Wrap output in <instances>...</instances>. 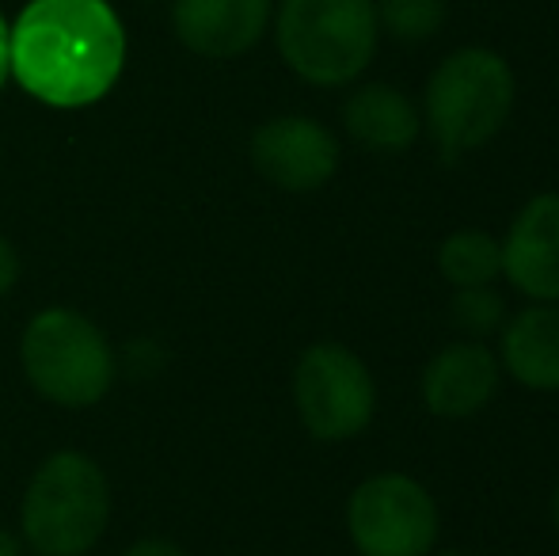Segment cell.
Masks as SVG:
<instances>
[{
	"label": "cell",
	"instance_id": "cell-1",
	"mask_svg": "<svg viewBox=\"0 0 559 556\" xmlns=\"http://www.w3.org/2000/svg\"><path fill=\"white\" fill-rule=\"evenodd\" d=\"M126 66V31L107 0H31L12 23V76L46 107L99 104Z\"/></svg>",
	"mask_w": 559,
	"mask_h": 556
},
{
	"label": "cell",
	"instance_id": "cell-2",
	"mask_svg": "<svg viewBox=\"0 0 559 556\" xmlns=\"http://www.w3.org/2000/svg\"><path fill=\"white\" fill-rule=\"evenodd\" d=\"M514 104L518 76L510 61L491 46H461L438 61L423 88V134H430L445 164H456L507 130Z\"/></svg>",
	"mask_w": 559,
	"mask_h": 556
},
{
	"label": "cell",
	"instance_id": "cell-3",
	"mask_svg": "<svg viewBox=\"0 0 559 556\" xmlns=\"http://www.w3.org/2000/svg\"><path fill=\"white\" fill-rule=\"evenodd\" d=\"M111 522V484L99 461L58 450L35 469L20 504L23 542L38 556H84Z\"/></svg>",
	"mask_w": 559,
	"mask_h": 556
},
{
	"label": "cell",
	"instance_id": "cell-4",
	"mask_svg": "<svg viewBox=\"0 0 559 556\" xmlns=\"http://www.w3.org/2000/svg\"><path fill=\"white\" fill-rule=\"evenodd\" d=\"M274 43L289 73L317 88H346L373 66L381 27L373 0H282Z\"/></svg>",
	"mask_w": 559,
	"mask_h": 556
},
{
	"label": "cell",
	"instance_id": "cell-5",
	"mask_svg": "<svg viewBox=\"0 0 559 556\" xmlns=\"http://www.w3.org/2000/svg\"><path fill=\"white\" fill-rule=\"evenodd\" d=\"M20 363L38 397L61 409H92L115 386V347L84 312L50 305L23 328Z\"/></svg>",
	"mask_w": 559,
	"mask_h": 556
},
{
	"label": "cell",
	"instance_id": "cell-6",
	"mask_svg": "<svg viewBox=\"0 0 559 556\" xmlns=\"http://www.w3.org/2000/svg\"><path fill=\"white\" fill-rule=\"evenodd\" d=\"M294 409L317 442H350L377 416V381L346 343H309L294 366Z\"/></svg>",
	"mask_w": 559,
	"mask_h": 556
},
{
	"label": "cell",
	"instance_id": "cell-7",
	"mask_svg": "<svg viewBox=\"0 0 559 556\" xmlns=\"http://www.w3.org/2000/svg\"><path fill=\"white\" fill-rule=\"evenodd\" d=\"M346 534L358 556H427L438 549L442 511L423 481L384 469L350 492Z\"/></svg>",
	"mask_w": 559,
	"mask_h": 556
},
{
	"label": "cell",
	"instance_id": "cell-8",
	"mask_svg": "<svg viewBox=\"0 0 559 556\" xmlns=\"http://www.w3.org/2000/svg\"><path fill=\"white\" fill-rule=\"evenodd\" d=\"M248 153L259 176L289 194H312L328 187L338 171V161H343L338 138L309 115L266 119L251 134Z\"/></svg>",
	"mask_w": 559,
	"mask_h": 556
},
{
	"label": "cell",
	"instance_id": "cell-9",
	"mask_svg": "<svg viewBox=\"0 0 559 556\" xmlns=\"http://www.w3.org/2000/svg\"><path fill=\"white\" fill-rule=\"evenodd\" d=\"M502 248V279L530 301H559V191H540L510 217Z\"/></svg>",
	"mask_w": 559,
	"mask_h": 556
},
{
	"label": "cell",
	"instance_id": "cell-10",
	"mask_svg": "<svg viewBox=\"0 0 559 556\" xmlns=\"http://www.w3.org/2000/svg\"><path fill=\"white\" fill-rule=\"evenodd\" d=\"M502 386L499 355L484 340H453L430 355L419 378V397L430 416L472 419L495 401Z\"/></svg>",
	"mask_w": 559,
	"mask_h": 556
},
{
	"label": "cell",
	"instance_id": "cell-11",
	"mask_svg": "<svg viewBox=\"0 0 559 556\" xmlns=\"http://www.w3.org/2000/svg\"><path fill=\"white\" fill-rule=\"evenodd\" d=\"M274 0H176L171 27L199 58H240L266 35Z\"/></svg>",
	"mask_w": 559,
	"mask_h": 556
},
{
	"label": "cell",
	"instance_id": "cell-12",
	"mask_svg": "<svg viewBox=\"0 0 559 556\" xmlns=\"http://www.w3.org/2000/svg\"><path fill=\"white\" fill-rule=\"evenodd\" d=\"M499 366L530 393H559V301H530L499 328Z\"/></svg>",
	"mask_w": 559,
	"mask_h": 556
},
{
	"label": "cell",
	"instance_id": "cell-13",
	"mask_svg": "<svg viewBox=\"0 0 559 556\" xmlns=\"http://www.w3.org/2000/svg\"><path fill=\"white\" fill-rule=\"evenodd\" d=\"M343 127L369 153H407L423 134V115L404 88L373 81L346 96Z\"/></svg>",
	"mask_w": 559,
	"mask_h": 556
},
{
	"label": "cell",
	"instance_id": "cell-14",
	"mask_svg": "<svg viewBox=\"0 0 559 556\" xmlns=\"http://www.w3.org/2000/svg\"><path fill=\"white\" fill-rule=\"evenodd\" d=\"M438 275L449 286H491L502 279V248L499 237L487 229H453L438 245Z\"/></svg>",
	"mask_w": 559,
	"mask_h": 556
},
{
	"label": "cell",
	"instance_id": "cell-15",
	"mask_svg": "<svg viewBox=\"0 0 559 556\" xmlns=\"http://www.w3.org/2000/svg\"><path fill=\"white\" fill-rule=\"evenodd\" d=\"M377 27L396 43H430L445 27L449 0H373Z\"/></svg>",
	"mask_w": 559,
	"mask_h": 556
},
{
	"label": "cell",
	"instance_id": "cell-16",
	"mask_svg": "<svg viewBox=\"0 0 559 556\" xmlns=\"http://www.w3.org/2000/svg\"><path fill=\"white\" fill-rule=\"evenodd\" d=\"M449 312H453V324L461 328L468 340H487V335H499V328L507 324L510 309L502 289L495 286H461L453 289V301H449Z\"/></svg>",
	"mask_w": 559,
	"mask_h": 556
},
{
	"label": "cell",
	"instance_id": "cell-17",
	"mask_svg": "<svg viewBox=\"0 0 559 556\" xmlns=\"http://www.w3.org/2000/svg\"><path fill=\"white\" fill-rule=\"evenodd\" d=\"M15 279H20V256H15V245L0 233V297L12 294Z\"/></svg>",
	"mask_w": 559,
	"mask_h": 556
},
{
	"label": "cell",
	"instance_id": "cell-18",
	"mask_svg": "<svg viewBox=\"0 0 559 556\" xmlns=\"http://www.w3.org/2000/svg\"><path fill=\"white\" fill-rule=\"evenodd\" d=\"M122 556H187L179 549L176 542H168V537H141L138 545H130Z\"/></svg>",
	"mask_w": 559,
	"mask_h": 556
},
{
	"label": "cell",
	"instance_id": "cell-19",
	"mask_svg": "<svg viewBox=\"0 0 559 556\" xmlns=\"http://www.w3.org/2000/svg\"><path fill=\"white\" fill-rule=\"evenodd\" d=\"M8 76H12V27L0 15V88H4Z\"/></svg>",
	"mask_w": 559,
	"mask_h": 556
},
{
	"label": "cell",
	"instance_id": "cell-20",
	"mask_svg": "<svg viewBox=\"0 0 559 556\" xmlns=\"http://www.w3.org/2000/svg\"><path fill=\"white\" fill-rule=\"evenodd\" d=\"M0 556H23V545L15 534H8V530H0Z\"/></svg>",
	"mask_w": 559,
	"mask_h": 556
},
{
	"label": "cell",
	"instance_id": "cell-21",
	"mask_svg": "<svg viewBox=\"0 0 559 556\" xmlns=\"http://www.w3.org/2000/svg\"><path fill=\"white\" fill-rule=\"evenodd\" d=\"M552 527H556V534H559V484H556V492H552Z\"/></svg>",
	"mask_w": 559,
	"mask_h": 556
},
{
	"label": "cell",
	"instance_id": "cell-22",
	"mask_svg": "<svg viewBox=\"0 0 559 556\" xmlns=\"http://www.w3.org/2000/svg\"><path fill=\"white\" fill-rule=\"evenodd\" d=\"M427 556H476V553H468V549H435V553H427Z\"/></svg>",
	"mask_w": 559,
	"mask_h": 556
}]
</instances>
